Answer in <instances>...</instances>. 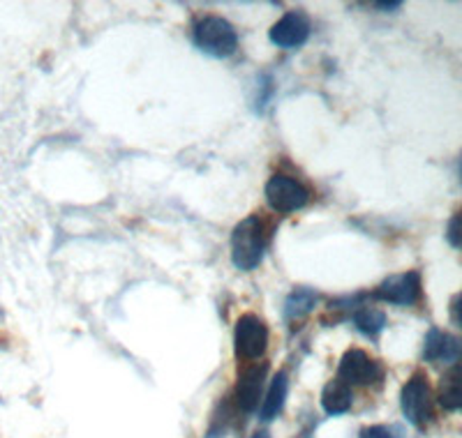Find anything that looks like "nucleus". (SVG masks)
<instances>
[{"label": "nucleus", "instance_id": "obj_19", "mask_svg": "<svg viewBox=\"0 0 462 438\" xmlns=\"http://www.w3.org/2000/svg\"><path fill=\"white\" fill-rule=\"evenodd\" d=\"M377 10H386V12H393V10H400L402 7V3H398V0H393V3H377Z\"/></svg>", "mask_w": 462, "mask_h": 438}, {"label": "nucleus", "instance_id": "obj_11", "mask_svg": "<svg viewBox=\"0 0 462 438\" xmlns=\"http://www.w3.org/2000/svg\"><path fill=\"white\" fill-rule=\"evenodd\" d=\"M437 402L444 411L462 413V365H453L447 374L441 376Z\"/></svg>", "mask_w": 462, "mask_h": 438}, {"label": "nucleus", "instance_id": "obj_20", "mask_svg": "<svg viewBox=\"0 0 462 438\" xmlns=\"http://www.w3.org/2000/svg\"><path fill=\"white\" fill-rule=\"evenodd\" d=\"M253 438H271V436H268V433L266 432H259V433H254V436Z\"/></svg>", "mask_w": 462, "mask_h": 438}, {"label": "nucleus", "instance_id": "obj_3", "mask_svg": "<svg viewBox=\"0 0 462 438\" xmlns=\"http://www.w3.org/2000/svg\"><path fill=\"white\" fill-rule=\"evenodd\" d=\"M400 406H402L404 417L414 427L423 429L432 423L435 417V395L423 374H414L410 381L404 383L402 395H400Z\"/></svg>", "mask_w": 462, "mask_h": 438}, {"label": "nucleus", "instance_id": "obj_1", "mask_svg": "<svg viewBox=\"0 0 462 438\" xmlns=\"http://www.w3.org/2000/svg\"><path fill=\"white\" fill-rule=\"evenodd\" d=\"M268 229L263 219L257 214H250L243 222H238L236 229L231 231V261L238 270L250 272L263 261L268 247Z\"/></svg>", "mask_w": 462, "mask_h": 438}, {"label": "nucleus", "instance_id": "obj_14", "mask_svg": "<svg viewBox=\"0 0 462 438\" xmlns=\"http://www.w3.org/2000/svg\"><path fill=\"white\" fill-rule=\"evenodd\" d=\"M354 324L365 337H377L386 325V314L377 307H361L354 314Z\"/></svg>", "mask_w": 462, "mask_h": 438}, {"label": "nucleus", "instance_id": "obj_4", "mask_svg": "<svg viewBox=\"0 0 462 438\" xmlns=\"http://www.w3.org/2000/svg\"><path fill=\"white\" fill-rule=\"evenodd\" d=\"M266 201L268 205L275 210V213H296V210L305 208L308 201H310V192L303 183H299L296 178L284 176V173H278V176L268 178L266 183Z\"/></svg>", "mask_w": 462, "mask_h": 438}, {"label": "nucleus", "instance_id": "obj_6", "mask_svg": "<svg viewBox=\"0 0 462 438\" xmlns=\"http://www.w3.org/2000/svg\"><path fill=\"white\" fill-rule=\"evenodd\" d=\"M337 379L346 386H374L383 379V370L365 351L349 349L340 358Z\"/></svg>", "mask_w": 462, "mask_h": 438}, {"label": "nucleus", "instance_id": "obj_12", "mask_svg": "<svg viewBox=\"0 0 462 438\" xmlns=\"http://www.w3.org/2000/svg\"><path fill=\"white\" fill-rule=\"evenodd\" d=\"M352 388L342 383L340 379H333L331 383H326L321 390V406L328 415H340L352 408Z\"/></svg>", "mask_w": 462, "mask_h": 438}, {"label": "nucleus", "instance_id": "obj_17", "mask_svg": "<svg viewBox=\"0 0 462 438\" xmlns=\"http://www.w3.org/2000/svg\"><path fill=\"white\" fill-rule=\"evenodd\" d=\"M361 438H395V436L386 427H379V424H374V427L363 429Z\"/></svg>", "mask_w": 462, "mask_h": 438}, {"label": "nucleus", "instance_id": "obj_5", "mask_svg": "<svg viewBox=\"0 0 462 438\" xmlns=\"http://www.w3.org/2000/svg\"><path fill=\"white\" fill-rule=\"evenodd\" d=\"M234 349L243 360H259L268 349V328L254 314H243L234 325Z\"/></svg>", "mask_w": 462, "mask_h": 438}, {"label": "nucleus", "instance_id": "obj_13", "mask_svg": "<svg viewBox=\"0 0 462 438\" xmlns=\"http://www.w3.org/2000/svg\"><path fill=\"white\" fill-rule=\"evenodd\" d=\"M287 390H289L287 371H278V374L271 379V388H268L266 399L262 402V411H259V415H262L263 423L273 420V417L282 411L284 399H287Z\"/></svg>", "mask_w": 462, "mask_h": 438}, {"label": "nucleus", "instance_id": "obj_16", "mask_svg": "<svg viewBox=\"0 0 462 438\" xmlns=\"http://www.w3.org/2000/svg\"><path fill=\"white\" fill-rule=\"evenodd\" d=\"M447 238L456 250H462V210L451 217L447 226Z\"/></svg>", "mask_w": 462, "mask_h": 438}, {"label": "nucleus", "instance_id": "obj_2", "mask_svg": "<svg viewBox=\"0 0 462 438\" xmlns=\"http://www.w3.org/2000/svg\"><path fill=\"white\" fill-rule=\"evenodd\" d=\"M192 40L197 49L213 58H226L238 49V35L222 16H201L192 28Z\"/></svg>", "mask_w": 462, "mask_h": 438}, {"label": "nucleus", "instance_id": "obj_10", "mask_svg": "<svg viewBox=\"0 0 462 438\" xmlns=\"http://www.w3.org/2000/svg\"><path fill=\"white\" fill-rule=\"evenodd\" d=\"M268 376L266 365H250L241 376H238L236 383V404L243 413H253L254 408L262 402V390L263 381Z\"/></svg>", "mask_w": 462, "mask_h": 438}, {"label": "nucleus", "instance_id": "obj_8", "mask_svg": "<svg viewBox=\"0 0 462 438\" xmlns=\"http://www.w3.org/2000/svg\"><path fill=\"white\" fill-rule=\"evenodd\" d=\"M268 37L280 49L303 47L308 42V37H310V22H308V16L303 12H287V14L280 16L278 22L271 26Z\"/></svg>", "mask_w": 462, "mask_h": 438}, {"label": "nucleus", "instance_id": "obj_15", "mask_svg": "<svg viewBox=\"0 0 462 438\" xmlns=\"http://www.w3.org/2000/svg\"><path fill=\"white\" fill-rule=\"evenodd\" d=\"M317 305V293L312 288H296L284 303V312L287 318H300L305 314H310L312 307Z\"/></svg>", "mask_w": 462, "mask_h": 438}, {"label": "nucleus", "instance_id": "obj_21", "mask_svg": "<svg viewBox=\"0 0 462 438\" xmlns=\"http://www.w3.org/2000/svg\"><path fill=\"white\" fill-rule=\"evenodd\" d=\"M460 178H462V164H460Z\"/></svg>", "mask_w": 462, "mask_h": 438}, {"label": "nucleus", "instance_id": "obj_7", "mask_svg": "<svg viewBox=\"0 0 462 438\" xmlns=\"http://www.w3.org/2000/svg\"><path fill=\"white\" fill-rule=\"evenodd\" d=\"M373 296L383 303L410 307L420 297V275L416 270H410L402 272V275L386 277Z\"/></svg>", "mask_w": 462, "mask_h": 438}, {"label": "nucleus", "instance_id": "obj_18", "mask_svg": "<svg viewBox=\"0 0 462 438\" xmlns=\"http://www.w3.org/2000/svg\"><path fill=\"white\" fill-rule=\"evenodd\" d=\"M451 318H453V324L460 325V328H462V293H460V296L456 297V300H453Z\"/></svg>", "mask_w": 462, "mask_h": 438}, {"label": "nucleus", "instance_id": "obj_9", "mask_svg": "<svg viewBox=\"0 0 462 438\" xmlns=\"http://www.w3.org/2000/svg\"><path fill=\"white\" fill-rule=\"evenodd\" d=\"M423 360L435 362V365H457L462 360V340L456 334L432 328L426 334Z\"/></svg>", "mask_w": 462, "mask_h": 438}]
</instances>
